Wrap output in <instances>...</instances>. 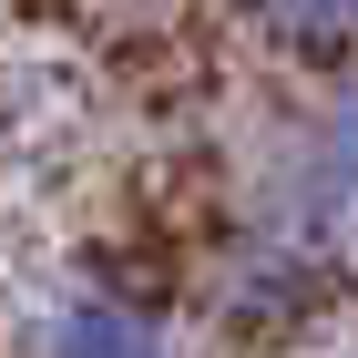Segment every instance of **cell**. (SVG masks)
<instances>
[{
	"instance_id": "obj_1",
	"label": "cell",
	"mask_w": 358,
	"mask_h": 358,
	"mask_svg": "<svg viewBox=\"0 0 358 358\" xmlns=\"http://www.w3.org/2000/svg\"><path fill=\"white\" fill-rule=\"evenodd\" d=\"M31 358H174V338L134 297H62L31 338Z\"/></svg>"
},
{
	"instance_id": "obj_2",
	"label": "cell",
	"mask_w": 358,
	"mask_h": 358,
	"mask_svg": "<svg viewBox=\"0 0 358 358\" xmlns=\"http://www.w3.org/2000/svg\"><path fill=\"white\" fill-rule=\"evenodd\" d=\"M236 21L287 62H358V0H236Z\"/></svg>"
},
{
	"instance_id": "obj_3",
	"label": "cell",
	"mask_w": 358,
	"mask_h": 358,
	"mask_svg": "<svg viewBox=\"0 0 358 358\" xmlns=\"http://www.w3.org/2000/svg\"><path fill=\"white\" fill-rule=\"evenodd\" d=\"M358 194V83L328 103V123L307 134V205H348Z\"/></svg>"
}]
</instances>
